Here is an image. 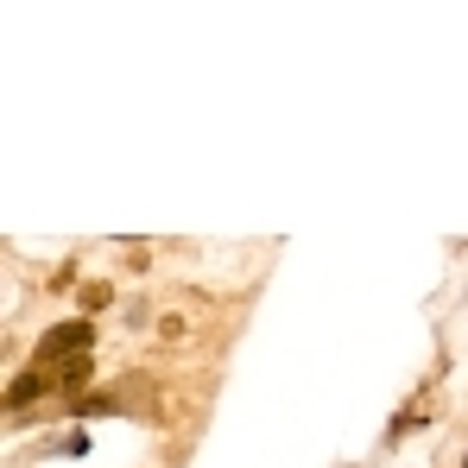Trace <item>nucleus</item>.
Returning <instances> with one entry per match:
<instances>
[{
    "mask_svg": "<svg viewBox=\"0 0 468 468\" xmlns=\"http://www.w3.org/2000/svg\"><path fill=\"white\" fill-rule=\"evenodd\" d=\"M89 342H95V329H89V323H58V329H45V335H38V367L82 361V355H89Z\"/></svg>",
    "mask_w": 468,
    "mask_h": 468,
    "instance_id": "1",
    "label": "nucleus"
}]
</instances>
